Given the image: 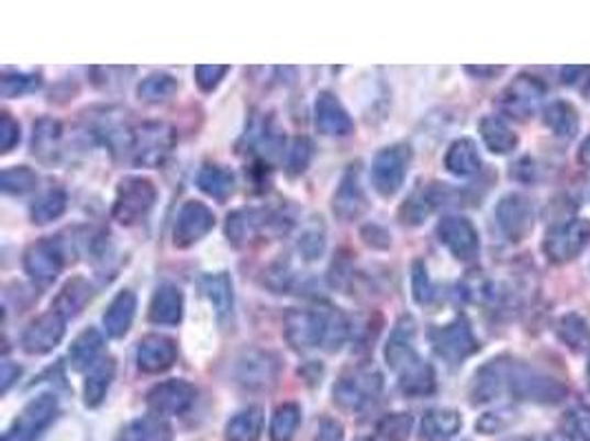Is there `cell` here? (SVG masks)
<instances>
[{"label":"cell","mask_w":590,"mask_h":441,"mask_svg":"<svg viewBox=\"0 0 590 441\" xmlns=\"http://www.w3.org/2000/svg\"><path fill=\"white\" fill-rule=\"evenodd\" d=\"M157 201V188L148 177H124L118 183L113 201V218L120 226H137L148 216Z\"/></svg>","instance_id":"6da1fadb"},{"label":"cell","mask_w":590,"mask_h":441,"mask_svg":"<svg viewBox=\"0 0 590 441\" xmlns=\"http://www.w3.org/2000/svg\"><path fill=\"white\" fill-rule=\"evenodd\" d=\"M506 393L515 395L517 399H526V402L555 404V402L564 399L566 388L557 380H553V377L535 371L526 362H520V360H511L509 358Z\"/></svg>","instance_id":"7a4b0ae2"},{"label":"cell","mask_w":590,"mask_h":441,"mask_svg":"<svg viewBox=\"0 0 590 441\" xmlns=\"http://www.w3.org/2000/svg\"><path fill=\"white\" fill-rule=\"evenodd\" d=\"M412 166V148L408 144H391L376 152L371 161V185L382 199L397 196Z\"/></svg>","instance_id":"3957f363"},{"label":"cell","mask_w":590,"mask_h":441,"mask_svg":"<svg viewBox=\"0 0 590 441\" xmlns=\"http://www.w3.org/2000/svg\"><path fill=\"white\" fill-rule=\"evenodd\" d=\"M382 391V375L374 366H358L343 373L334 388L332 399L341 410L358 412L369 406Z\"/></svg>","instance_id":"277c9868"},{"label":"cell","mask_w":590,"mask_h":441,"mask_svg":"<svg viewBox=\"0 0 590 441\" xmlns=\"http://www.w3.org/2000/svg\"><path fill=\"white\" fill-rule=\"evenodd\" d=\"M334 312L314 309H292L283 318V336L288 344L297 351H310L316 347H327L332 331Z\"/></svg>","instance_id":"5b68a950"},{"label":"cell","mask_w":590,"mask_h":441,"mask_svg":"<svg viewBox=\"0 0 590 441\" xmlns=\"http://www.w3.org/2000/svg\"><path fill=\"white\" fill-rule=\"evenodd\" d=\"M177 135L166 122H146L135 133H131V155L137 166L155 168L172 150Z\"/></svg>","instance_id":"8992f818"},{"label":"cell","mask_w":590,"mask_h":441,"mask_svg":"<svg viewBox=\"0 0 590 441\" xmlns=\"http://www.w3.org/2000/svg\"><path fill=\"white\" fill-rule=\"evenodd\" d=\"M281 375V360L266 349H246L235 362V380L248 391H268Z\"/></svg>","instance_id":"52a82bcc"},{"label":"cell","mask_w":590,"mask_h":441,"mask_svg":"<svg viewBox=\"0 0 590 441\" xmlns=\"http://www.w3.org/2000/svg\"><path fill=\"white\" fill-rule=\"evenodd\" d=\"M430 338H432L434 351L452 364L465 362L469 355H474L480 349L474 336V329L465 316H458L452 323L436 327Z\"/></svg>","instance_id":"ba28073f"},{"label":"cell","mask_w":590,"mask_h":441,"mask_svg":"<svg viewBox=\"0 0 590 441\" xmlns=\"http://www.w3.org/2000/svg\"><path fill=\"white\" fill-rule=\"evenodd\" d=\"M58 415V397L52 393H43L34 397L21 415L14 419L12 428L5 432V441H36L45 428Z\"/></svg>","instance_id":"9c48e42d"},{"label":"cell","mask_w":590,"mask_h":441,"mask_svg":"<svg viewBox=\"0 0 590 441\" xmlns=\"http://www.w3.org/2000/svg\"><path fill=\"white\" fill-rule=\"evenodd\" d=\"M215 228V212L202 201H186L172 228V246L188 250L200 244Z\"/></svg>","instance_id":"30bf717a"},{"label":"cell","mask_w":590,"mask_h":441,"mask_svg":"<svg viewBox=\"0 0 590 441\" xmlns=\"http://www.w3.org/2000/svg\"><path fill=\"white\" fill-rule=\"evenodd\" d=\"M590 244V220L572 218L555 226L544 239V255L553 263L572 261Z\"/></svg>","instance_id":"8fae6325"},{"label":"cell","mask_w":590,"mask_h":441,"mask_svg":"<svg viewBox=\"0 0 590 441\" xmlns=\"http://www.w3.org/2000/svg\"><path fill=\"white\" fill-rule=\"evenodd\" d=\"M496 218H498V228L500 233L513 241L520 244L524 241L535 224V210L531 205V201L517 192L506 194L500 199L498 207H496Z\"/></svg>","instance_id":"7c38bea8"},{"label":"cell","mask_w":590,"mask_h":441,"mask_svg":"<svg viewBox=\"0 0 590 441\" xmlns=\"http://www.w3.org/2000/svg\"><path fill=\"white\" fill-rule=\"evenodd\" d=\"M546 95L544 84L533 76H517L500 95V109L513 120H528Z\"/></svg>","instance_id":"4fadbf2b"},{"label":"cell","mask_w":590,"mask_h":441,"mask_svg":"<svg viewBox=\"0 0 590 441\" xmlns=\"http://www.w3.org/2000/svg\"><path fill=\"white\" fill-rule=\"evenodd\" d=\"M441 244L452 252L454 259L458 261H474L480 252V237L474 224L465 216H445L438 230H436Z\"/></svg>","instance_id":"5bb4252c"},{"label":"cell","mask_w":590,"mask_h":441,"mask_svg":"<svg viewBox=\"0 0 590 441\" xmlns=\"http://www.w3.org/2000/svg\"><path fill=\"white\" fill-rule=\"evenodd\" d=\"M197 391L190 382L186 380H166L155 384L148 395H146V404L148 410L153 415H162V417H175V415H183L186 410H190V406L194 404Z\"/></svg>","instance_id":"9a60e30c"},{"label":"cell","mask_w":590,"mask_h":441,"mask_svg":"<svg viewBox=\"0 0 590 441\" xmlns=\"http://www.w3.org/2000/svg\"><path fill=\"white\" fill-rule=\"evenodd\" d=\"M23 268L30 279L38 283H52L65 268V250L63 244L54 237L41 239L32 244L23 257Z\"/></svg>","instance_id":"2e32d148"},{"label":"cell","mask_w":590,"mask_h":441,"mask_svg":"<svg viewBox=\"0 0 590 441\" xmlns=\"http://www.w3.org/2000/svg\"><path fill=\"white\" fill-rule=\"evenodd\" d=\"M67 318L56 309L38 316L23 333V351L30 355H47L52 353L65 338Z\"/></svg>","instance_id":"e0dca14e"},{"label":"cell","mask_w":590,"mask_h":441,"mask_svg":"<svg viewBox=\"0 0 590 441\" xmlns=\"http://www.w3.org/2000/svg\"><path fill=\"white\" fill-rule=\"evenodd\" d=\"M369 207L365 188L360 183L358 170L354 166H349L345 170V174L341 177L336 192L332 196V212L343 224H352V220H358Z\"/></svg>","instance_id":"ac0fdd59"},{"label":"cell","mask_w":590,"mask_h":441,"mask_svg":"<svg viewBox=\"0 0 590 441\" xmlns=\"http://www.w3.org/2000/svg\"><path fill=\"white\" fill-rule=\"evenodd\" d=\"M314 126L325 137H347L354 133V120L332 91H321L314 102Z\"/></svg>","instance_id":"d6986e66"},{"label":"cell","mask_w":590,"mask_h":441,"mask_svg":"<svg viewBox=\"0 0 590 441\" xmlns=\"http://www.w3.org/2000/svg\"><path fill=\"white\" fill-rule=\"evenodd\" d=\"M416 340V325L412 318H401L399 325L393 327L387 344H385V362L393 373H403L412 364H416L421 358L414 347Z\"/></svg>","instance_id":"ffe728a7"},{"label":"cell","mask_w":590,"mask_h":441,"mask_svg":"<svg viewBox=\"0 0 590 441\" xmlns=\"http://www.w3.org/2000/svg\"><path fill=\"white\" fill-rule=\"evenodd\" d=\"M135 358H137V366L144 373H151V375L164 373L177 362V342L159 333L144 336L137 344Z\"/></svg>","instance_id":"44dd1931"},{"label":"cell","mask_w":590,"mask_h":441,"mask_svg":"<svg viewBox=\"0 0 590 441\" xmlns=\"http://www.w3.org/2000/svg\"><path fill=\"white\" fill-rule=\"evenodd\" d=\"M268 224H270V212L268 210H257V207L235 210L226 218V239L235 248H244L259 233L268 230Z\"/></svg>","instance_id":"7402d4cb"},{"label":"cell","mask_w":590,"mask_h":441,"mask_svg":"<svg viewBox=\"0 0 590 441\" xmlns=\"http://www.w3.org/2000/svg\"><path fill=\"white\" fill-rule=\"evenodd\" d=\"M183 316V294L179 287L164 283L155 290L148 307V320L164 327H175L181 323Z\"/></svg>","instance_id":"603a6c76"},{"label":"cell","mask_w":590,"mask_h":441,"mask_svg":"<svg viewBox=\"0 0 590 441\" xmlns=\"http://www.w3.org/2000/svg\"><path fill=\"white\" fill-rule=\"evenodd\" d=\"M135 309H137V298L131 290H122L113 296V301L109 303L104 316H102V325L109 338H124L133 325L135 318Z\"/></svg>","instance_id":"cb8c5ba5"},{"label":"cell","mask_w":590,"mask_h":441,"mask_svg":"<svg viewBox=\"0 0 590 441\" xmlns=\"http://www.w3.org/2000/svg\"><path fill=\"white\" fill-rule=\"evenodd\" d=\"M115 371H118V364L113 358H100L89 371H87V377H85V386H82V395H85V406L87 408H98L113 380H115Z\"/></svg>","instance_id":"d4e9b609"},{"label":"cell","mask_w":590,"mask_h":441,"mask_svg":"<svg viewBox=\"0 0 590 441\" xmlns=\"http://www.w3.org/2000/svg\"><path fill=\"white\" fill-rule=\"evenodd\" d=\"M463 417L454 408H434L425 412L421 423L423 441H449L458 434Z\"/></svg>","instance_id":"484cf974"},{"label":"cell","mask_w":590,"mask_h":441,"mask_svg":"<svg viewBox=\"0 0 590 441\" xmlns=\"http://www.w3.org/2000/svg\"><path fill=\"white\" fill-rule=\"evenodd\" d=\"M197 188L215 201H226L235 192V174L220 163H204L197 172Z\"/></svg>","instance_id":"4316f807"},{"label":"cell","mask_w":590,"mask_h":441,"mask_svg":"<svg viewBox=\"0 0 590 441\" xmlns=\"http://www.w3.org/2000/svg\"><path fill=\"white\" fill-rule=\"evenodd\" d=\"M200 290L207 296V301L213 305L218 316H229L235 305V292H233V279L229 272H215L204 274L200 279Z\"/></svg>","instance_id":"83f0119b"},{"label":"cell","mask_w":590,"mask_h":441,"mask_svg":"<svg viewBox=\"0 0 590 441\" xmlns=\"http://www.w3.org/2000/svg\"><path fill=\"white\" fill-rule=\"evenodd\" d=\"M91 298H93L91 283L87 279H82V276H76V279L67 281L63 285V290L56 296L52 309H56L58 314H63L69 320V318H76L87 307V303Z\"/></svg>","instance_id":"f1b7e54d"},{"label":"cell","mask_w":590,"mask_h":441,"mask_svg":"<svg viewBox=\"0 0 590 441\" xmlns=\"http://www.w3.org/2000/svg\"><path fill=\"white\" fill-rule=\"evenodd\" d=\"M104 349V338L96 327L85 329L71 344L69 349V360L76 371H89L102 355Z\"/></svg>","instance_id":"f546056e"},{"label":"cell","mask_w":590,"mask_h":441,"mask_svg":"<svg viewBox=\"0 0 590 441\" xmlns=\"http://www.w3.org/2000/svg\"><path fill=\"white\" fill-rule=\"evenodd\" d=\"M264 432V408L248 406L226 423V441H259Z\"/></svg>","instance_id":"4dcf8cb0"},{"label":"cell","mask_w":590,"mask_h":441,"mask_svg":"<svg viewBox=\"0 0 590 441\" xmlns=\"http://www.w3.org/2000/svg\"><path fill=\"white\" fill-rule=\"evenodd\" d=\"M445 168L456 177H471L482 168L478 146L471 139H458L445 155Z\"/></svg>","instance_id":"1f68e13d"},{"label":"cell","mask_w":590,"mask_h":441,"mask_svg":"<svg viewBox=\"0 0 590 441\" xmlns=\"http://www.w3.org/2000/svg\"><path fill=\"white\" fill-rule=\"evenodd\" d=\"M399 388L408 397H427L436 391L434 366L425 360H419L399 375Z\"/></svg>","instance_id":"d6a6232c"},{"label":"cell","mask_w":590,"mask_h":441,"mask_svg":"<svg viewBox=\"0 0 590 441\" xmlns=\"http://www.w3.org/2000/svg\"><path fill=\"white\" fill-rule=\"evenodd\" d=\"M480 135L485 146L496 155H509L517 148V135L509 128L502 117L489 115L480 122Z\"/></svg>","instance_id":"836d02e7"},{"label":"cell","mask_w":590,"mask_h":441,"mask_svg":"<svg viewBox=\"0 0 590 441\" xmlns=\"http://www.w3.org/2000/svg\"><path fill=\"white\" fill-rule=\"evenodd\" d=\"M544 124L548 126V131L561 139H570L575 137L577 128H579V117L572 104L568 102H553L544 109Z\"/></svg>","instance_id":"e575fe53"},{"label":"cell","mask_w":590,"mask_h":441,"mask_svg":"<svg viewBox=\"0 0 590 441\" xmlns=\"http://www.w3.org/2000/svg\"><path fill=\"white\" fill-rule=\"evenodd\" d=\"M120 441H172V434L164 419H159L157 415H148L131 421L122 430Z\"/></svg>","instance_id":"d590c367"},{"label":"cell","mask_w":590,"mask_h":441,"mask_svg":"<svg viewBox=\"0 0 590 441\" xmlns=\"http://www.w3.org/2000/svg\"><path fill=\"white\" fill-rule=\"evenodd\" d=\"M63 137V126L58 120L52 117H41L34 124V137H32V152L47 161L54 159V152L58 150V142Z\"/></svg>","instance_id":"8d00e7d4"},{"label":"cell","mask_w":590,"mask_h":441,"mask_svg":"<svg viewBox=\"0 0 590 441\" xmlns=\"http://www.w3.org/2000/svg\"><path fill=\"white\" fill-rule=\"evenodd\" d=\"M67 210V194L60 188L43 192L30 207V216L36 226H47L52 220L60 218Z\"/></svg>","instance_id":"74e56055"},{"label":"cell","mask_w":590,"mask_h":441,"mask_svg":"<svg viewBox=\"0 0 590 441\" xmlns=\"http://www.w3.org/2000/svg\"><path fill=\"white\" fill-rule=\"evenodd\" d=\"M179 84L177 78L170 74H151L137 84V98L146 104H162L168 102L177 93Z\"/></svg>","instance_id":"f35d334b"},{"label":"cell","mask_w":590,"mask_h":441,"mask_svg":"<svg viewBox=\"0 0 590 441\" xmlns=\"http://www.w3.org/2000/svg\"><path fill=\"white\" fill-rule=\"evenodd\" d=\"M557 336L561 338V342L572 349V351H586L590 349V327L588 323L577 316V314H566L559 323H557Z\"/></svg>","instance_id":"ab89813d"},{"label":"cell","mask_w":590,"mask_h":441,"mask_svg":"<svg viewBox=\"0 0 590 441\" xmlns=\"http://www.w3.org/2000/svg\"><path fill=\"white\" fill-rule=\"evenodd\" d=\"M301 423V406L294 402L281 404L270 421V439L272 441H292L297 428Z\"/></svg>","instance_id":"60d3db41"},{"label":"cell","mask_w":590,"mask_h":441,"mask_svg":"<svg viewBox=\"0 0 590 441\" xmlns=\"http://www.w3.org/2000/svg\"><path fill=\"white\" fill-rule=\"evenodd\" d=\"M414 428V417L410 412H389L385 415L378 426L376 434L378 441H408Z\"/></svg>","instance_id":"b9f144b4"},{"label":"cell","mask_w":590,"mask_h":441,"mask_svg":"<svg viewBox=\"0 0 590 441\" xmlns=\"http://www.w3.org/2000/svg\"><path fill=\"white\" fill-rule=\"evenodd\" d=\"M436 205V196L434 192H425V190H416L401 207L399 216L405 226H421L423 220L430 216V212Z\"/></svg>","instance_id":"7bdbcfd3"},{"label":"cell","mask_w":590,"mask_h":441,"mask_svg":"<svg viewBox=\"0 0 590 441\" xmlns=\"http://www.w3.org/2000/svg\"><path fill=\"white\" fill-rule=\"evenodd\" d=\"M38 185V174L30 166H12L3 170V177H0V188H3L5 194L21 196L32 192Z\"/></svg>","instance_id":"ee69618b"},{"label":"cell","mask_w":590,"mask_h":441,"mask_svg":"<svg viewBox=\"0 0 590 441\" xmlns=\"http://www.w3.org/2000/svg\"><path fill=\"white\" fill-rule=\"evenodd\" d=\"M314 159V144L310 137H294L290 148H288V157H286V172L290 177H299L303 174L310 163Z\"/></svg>","instance_id":"f6af8a7d"},{"label":"cell","mask_w":590,"mask_h":441,"mask_svg":"<svg viewBox=\"0 0 590 441\" xmlns=\"http://www.w3.org/2000/svg\"><path fill=\"white\" fill-rule=\"evenodd\" d=\"M41 87L38 74H21V71H3V80H0V91L3 98H21L25 93H32Z\"/></svg>","instance_id":"bcb514c9"},{"label":"cell","mask_w":590,"mask_h":441,"mask_svg":"<svg viewBox=\"0 0 590 441\" xmlns=\"http://www.w3.org/2000/svg\"><path fill=\"white\" fill-rule=\"evenodd\" d=\"M321 220L323 218H314L299 239V252L308 261H319L325 252V226L321 224Z\"/></svg>","instance_id":"7dc6e473"},{"label":"cell","mask_w":590,"mask_h":441,"mask_svg":"<svg viewBox=\"0 0 590 441\" xmlns=\"http://www.w3.org/2000/svg\"><path fill=\"white\" fill-rule=\"evenodd\" d=\"M412 294H414V301L419 305H430L434 301V296H436L434 283H432L430 272H427L423 261H416L412 265Z\"/></svg>","instance_id":"c3c4849f"},{"label":"cell","mask_w":590,"mask_h":441,"mask_svg":"<svg viewBox=\"0 0 590 441\" xmlns=\"http://www.w3.org/2000/svg\"><path fill=\"white\" fill-rule=\"evenodd\" d=\"M229 71L231 67L226 65H200V67H194V82L197 87H200V91L213 93L222 84Z\"/></svg>","instance_id":"681fc988"},{"label":"cell","mask_w":590,"mask_h":441,"mask_svg":"<svg viewBox=\"0 0 590 441\" xmlns=\"http://www.w3.org/2000/svg\"><path fill=\"white\" fill-rule=\"evenodd\" d=\"M566 434L572 441H590V408L579 406L566 415Z\"/></svg>","instance_id":"f907efd6"},{"label":"cell","mask_w":590,"mask_h":441,"mask_svg":"<svg viewBox=\"0 0 590 441\" xmlns=\"http://www.w3.org/2000/svg\"><path fill=\"white\" fill-rule=\"evenodd\" d=\"M292 268L286 261H277L264 272V285H268L275 294H286L292 285Z\"/></svg>","instance_id":"816d5d0a"},{"label":"cell","mask_w":590,"mask_h":441,"mask_svg":"<svg viewBox=\"0 0 590 441\" xmlns=\"http://www.w3.org/2000/svg\"><path fill=\"white\" fill-rule=\"evenodd\" d=\"M513 415H515V412H513L511 408H500V410H493V412H485V415L478 419L476 428H478L482 434L500 432V430H504V428L511 426Z\"/></svg>","instance_id":"f5cc1de1"},{"label":"cell","mask_w":590,"mask_h":441,"mask_svg":"<svg viewBox=\"0 0 590 441\" xmlns=\"http://www.w3.org/2000/svg\"><path fill=\"white\" fill-rule=\"evenodd\" d=\"M19 142H21V124L10 113H3L0 115V150L8 155L14 150V146H19Z\"/></svg>","instance_id":"db71d44e"},{"label":"cell","mask_w":590,"mask_h":441,"mask_svg":"<svg viewBox=\"0 0 590 441\" xmlns=\"http://www.w3.org/2000/svg\"><path fill=\"white\" fill-rule=\"evenodd\" d=\"M316 441H343V426L336 419H323Z\"/></svg>","instance_id":"11a10c76"},{"label":"cell","mask_w":590,"mask_h":441,"mask_svg":"<svg viewBox=\"0 0 590 441\" xmlns=\"http://www.w3.org/2000/svg\"><path fill=\"white\" fill-rule=\"evenodd\" d=\"M23 369L14 362H3V366H0V391L8 393L12 388V384L21 377Z\"/></svg>","instance_id":"9f6ffc18"},{"label":"cell","mask_w":590,"mask_h":441,"mask_svg":"<svg viewBox=\"0 0 590 441\" xmlns=\"http://www.w3.org/2000/svg\"><path fill=\"white\" fill-rule=\"evenodd\" d=\"M465 71L471 74V76H476V78H485V80H489V78H493V76H500V74L504 71V67H467Z\"/></svg>","instance_id":"6f0895ef"},{"label":"cell","mask_w":590,"mask_h":441,"mask_svg":"<svg viewBox=\"0 0 590 441\" xmlns=\"http://www.w3.org/2000/svg\"><path fill=\"white\" fill-rule=\"evenodd\" d=\"M579 163L590 168V137H586L583 144L579 146Z\"/></svg>","instance_id":"680465c9"},{"label":"cell","mask_w":590,"mask_h":441,"mask_svg":"<svg viewBox=\"0 0 590 441\" xmlns=\"http://www.w3.org/2000/svg\"><path fill=\"white\" fill-rule=\"evenodd\" d=\"M546 441H572L566 432H557V434H550Z\"/></svg>","instance_id":"91938a15"},{"label":"cell","mask_w":590,"mask_h":441,"mask_svg":"<svg viewBox=\"0 0 590 441\" xmlns=\"http://www.w3.org/2000/svg\"><path fill=\"white\" fill-rule=\"evenodd\" d=\"M583 93L590 98V74H588V78H586V89H583Z\"/></svg>","instance_id":"94428289"},{"label":"cell","mask_w":590,"mask_h":441,"mask_svg":"<svg viewBox=\"0 0 590 441\" xmlns=\"http://www.w3.org/2000/svg\"><path fill=\"white\" fill-rule=\"evenodd\" d=\"M588 386H590V362H588Z\"/></svg>","instance_id":"6125c7cd"},{"label":"cell","mask_w":590,"mask_h":441,"mask_svg":"<svg viewBox=\"0 0 590 441\" xmlns=\"http://www.w3.org/2000/svg\"><path fill=\"white\" fill-rule=\"evenodd\" d=\"M513 441H526V439H513Z\"/></svg>","instance_id":"be15d7a7"}]
</instances>
